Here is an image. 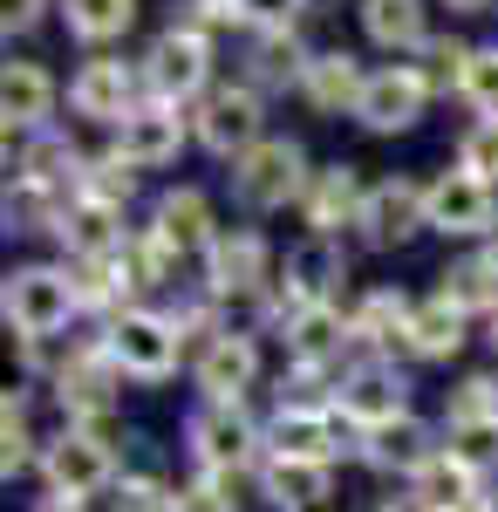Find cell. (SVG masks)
Here are the masks:
<instances>
[{"label": "cell", "mask_w": 498, "mask_h": 512, "mask_svg": "<svg viewBox=\"0 0 498 512\" xmlns=\"http://www.w3.org/2000/svg\"><path fill=\"white\" fill-rule=\"evenodd\" d=\"M0 308H7V328L21 342H48V335L69 328V315H76L82 301H76V280L62 274V267H21V274H7Z\"/></svg>", "instance_id": "obj_1"}, {"label": "cell", "mask_w": 498, "mask_h": 512, "mask_svg": "<svg viewBox=\"0 0 498 512\" xmlns=\"http://www.w3.org/2000/svg\"><path fill=\"white\" fill-rule=\"evenodd\" d=\"M103 349L123 376H137V383H164L171 369H178V321L151 315V308H123L110 321V335H103Z\"/></svg>", "instance_id": "obj_2"}, {"label": "cell", "mask_w": 498, "mask_h": 512, "mask_svg": "<svg viewBox=\"0 0 498 512\" xmlns=\"http://www.w3.org/2000/svg\"><path fill=\"white\" fill-rule=\"evenodd\" d=\"M232 192H239V205H253V212H280L287 198H301L307 192L301 144H294V137H267V144H253L246 158L232 164Z\"/></svg>", "instance_id": "obj_3"}, {"label": "cell", "mask_w": 498, "mask_h": 512, "mask_svg": "<svg viewBox=\"0 0 498 512\" xmlns=\"http://www.w3.org/2000/svg\"><path fill=\"white\" fill-rule=\"evenodd\" d=\"M192 458L212 478H239L253 458H260V431L239 403H205L192 417Z\"/></svg>", "instance_id": "obj_4"}, {"label": "cell", "mask_w": 498, "mask_h": 512, "mask_svg": "<svg viewBox=\"0 0 498 512\" xmlns=\"http://www.w3.org/2000/svg\"><path fill=\"white\" fill-rule=\"evenodd\" d=\"M335 410L369 437V431H383V424H396V417H410V383H403L396 362H362V369H348V376H342Z\"/></svg>", "instance_id": "obj_5"}, {"label": "cell", "mask_w": 498, "mask_h": 512, "mask_svg": "<svg viewBox=\"0 0 498 512\" xmlns=\"http://www.w3.org/2000/svg\"><path fill=\"white\" fill-rule=\"evenodd\" d=\"M41 472H48V492L55 499H96V492H110L116 485V451L103 444V437L89 431H69L48 444V458H41Z\"/></svg>", "instance_id": "obj_6"}, {"label": "cell", "mask_w": 498, "mask_h": 512, "mask_svg": "<svg viewBox=\"0 0 498 512\" xmlns=\"http://www.w3.org/2000/svg\"><path fill=\"white\" fill-rule=\"evenodd\" d=\"M205 76H212V41L198 35V28H171V35L151 41V55H144V82L157 89V103H185V96H198L205 89Z\"/></svg>", "instance_id": "obj_7"}, {"label": "cell", "mask_w": 498, "mask_h": 512, "mask_svg": "<svg viewBox=\"0 0 498 512\" xmlns=\"http://www.w3.org/2000/svg\"><path fill=\"white\" fill-rule=\"evenodd\" d=\"M423 103H430V76L423 69H376L362 103H355V123L376 130V137H396V130H410L423 117Z\"/></svg>", "instance_id": "obj_8"}, {"label": "cell", "mask_w": 498, "mask_h": 512, "mask_svg": "<svg viewBox=\"0 0 498 512\" xmlns=\"http://www.w3.org/2000/svg\"><path fill=\"white\" fill-rule=\"evenodd\" d=\"M430 226L451 239H478V233H498V192L478 185L471 171H444L430 185Z\"/></svg>", "instance_id": "obj_9"}, {"label": "cell", "mask_w": 498, "mask_h": 512, "mask_svg": "<svg viewBox=\"0 0 498 512\" xmlns=\"http://www.w3.org/2000/svg\"><path fill=\"white\" fill-rule=\"evenodd\" d=\"M423 226H430V185H417V178H383V185H369L362 233L376 239V246H403V239H417Z\"/></svg>", "instance_id": "obj_10"}, {"label": "cell", "mask_w": 498, "mask_h": 512, "mask_svg": "<svg viewBox=\"0 0 498 512\" xmlns=\"http://www.w3.org/2000/svg\"><path fill=\"white\" fill-rule=\"evenodd\" d=\"M198 144L212 151V158H246L253 144H267L260 137V89H219L205 110H198Z\"/></svg>", "instance_id": "obj_11"}, {"label": "cell", "mask_w": 498, "mask_h": 512, "mask_svg": "<svg viewBox=\"0 0 498 512\" xmlns=\"http://www.w3.org/2000/svg\"><path fill=\"white\" fill-rule=\"evenodd\" d=\"M178 151H185V117L171 103H144V110H130V117L116 123V158L130 164V171H157Z\"/></svg>", "instance_id": "obj_12"}, {"label": "cell", "mask_w": 498, "mask_h": 512, "mask_svg": "<svg viewBox=\"0 0 498 512\" xmlns=\"http://www.w3.org/2000/svg\"><path fill=\"white\" fill-rule=\"evenodd\" d=\"M151 239L164 246V260H192V253H212V246H219V233H212V205H205V192L178 185V192L157 198Z\"/></svg>", "instance_id": "obj_13"}, {"label": "cell", "mask_w": 498, "mask_h": 512, "mask_svg": "<svg viewBox=\"0 0 498 512\" xmlns=\"http://www.w3.org/2000/svg\"><path fill=\"white\" fill-rule=\"evenodd\" d=\"M348 274L342 246L321 233H307L294 253H287V267H280V294H287V315L294 308H321V301H335V280Z\"/></svg>", "instance_id": "obj_14"}, {"label": "cell", "mask_w": 498, "mask_h": 512, "mask_svg": "<svg viewBox=\"0 0 498 512\" xmlns=\"http://www.w3.org/2000/svg\"><path fill=\"white\" fill-rule=\"evenodd\" d=\"M55 383H62V403H69V417H76V431H82V424H103L110 417L116 390H123V369L110 362V349H82V355L62 362Z\"/></svg>", "instance_id": "obj_15"}, {"label": "cell", "mask_w": 498, "mask_h": 512, "mask_svg": "<svg viewBox=\"0 0 498 512\" xmlns=\"http://www.w3.org/2000/svg\"><path fill=\"white\" fill-rule=\"evenodd\" d=\"M362 205H369V192H362V178L348 171V164H328V171H314L301 192V212H307V233L335 239L342 226H362Z\"/></svg>", "instance_id": "obj_16"}, {"label": "cell", "mask_w": 498, "mask_h": 512, "mask_svg": "<svg viewBox=\"0 0 498 512\" xmlns=\"http://www.w3.org/2000/svg\"><path fill=\"white\" fill-rule=\"evenodd\" d=\"M69 103H76V117H96V123H123L130 110H144V103H137V76H130L123 62H110V55H96V62L76 69Z\"/></svg>", "instance_id": "obj_17"}, {"label": "cell", "mask_w": 498, "mask_h": 512, "mask_svg": "<svg viewBox=\"0 0 498 512\" xmlns=\"http://www.w3.org/2000/svg\"><path fill=\"white\" fill-rule=\"evenodd\" d=\"M192 376H198V390H205V403H239V396L253 390V376H260V355H253L246 335L219 328V335L205 342V355H198Z\"/></svg>", "instance_id": "obj_18"}, {"label": "cell", "mask_w": 498, "mask_h": 512, "mask_svg": "<svg viewBox=\"0 0 498 512\" xmlns=\"http://www.w3.org/2000/svg\"><path fill=\"white\" fill-rule=\"evenodd\" d=\"M267 451L273 458H301V465H335V451H342L335 410H294V403H280V417H273V431H267Z\"/></svg>", "instance_id": "obj_19"}, {"label": "cell", "mask_w": 498, "mask_h": 512, "mask_svg": "<svg viewBox=\"0 0 498 512\" xmlns=\"http://www.w3.org/2000/svg\"><path fill=\"white\" fill-rule=\"evenodd\" d=\"M205 280H212L219 301L260 294V287H267V239L260 233H219V246L205 253Z\"/></svg>", "instance_id": "obj_20"}, {"label": "cell", "mask_w": 498, "mask_h": 512, "mask_svg": "<svg viewBox=\"0 0 498 512\" xmlns=\"http://www.w3.org/2000/svg\"><path fill=\"white\" fill-rule=\"evenodd\" d=\"M362 89H369V76H362V62L348 55V48H328V55H314L301 76V96L321 110V117H335V110H348L355 117V103H362Z\"/></svg>", "instance_id": "obj_21"}, {"label": "cell", "mask_w": 498, "mask_h": 512, "mask_svg": "<svg viewBox=\"0 0 498 512\" xmlns=\"http://www.w3.org/2000/svg\"><path fill=\"white\" fill-rule=\"evenodd\" d=\"M410 499H417L423 512H464L478 499V465L458 458V451H437V458L410 478Z\"/></svg>", "instance_id": "obj_22"}, {"label": "cell", "mask_w": 498, "mask_h": 512, "mask_svg": "<svg viewBox=\"0 0 498 512\" xmlns=\"http://www.w3.org/2000/svg\"><path fill=\"white\" fill-rule=\"evenodd\" d=\"M267 499L287 512H328L335 499V465H301V458H267Z\"/></svg>", "instance_id": "obj_23"}, {"label": "cell", "mask_w": 498, "mask_h": 512, "mask_svg": "<svg viewBox=\"0 0 498 512\" xmlns=\"http://www.w3.org/2000/svg\"><path fill=\"white\" fill-rule=\"evenodd\" d=\"M55 110V82L41 62H7V76H0V117H7V137L14 130H41Z\"/></svg>", "instance_id": "obj_24"}, {"label": "cell", "mask_w": 498, "mask_h": 512, "mask_svg": "<svg viewBox=\"0 0 498 512\" xmlns=\"http://www.w3.org/2000/svg\"><path fill=\"white\" fill-rule=\"evenodd\" d=\"M348 335H355V328H348V315L335 308V301H321V308H294V315H287V355H294L301 369H321Z\"/></svg>", "instance_id": "obj_25"}, {"label": "cell", "mask_w": 498, "mask_h": 512, "mask_svg": "<svg viewBox=\"0 0 498 512\" xmlns=\"http://www.w3.org/2000/svg\"><path fill=\"white\" fill-rule=\"evenodd\" d=\"M362 458H369L376 472H403V478H417L423 465L437 458V444H430V431H423L417 417H396V424H383V431H369Z\"/></svg>", "instance_id": "obj_26"}, {"label": "cell", "mask_w": 498, "mask_h": 512, "mask_svg": "<svg viewBox=\"0 0 498 512\" xmlns=\"http://www.w3.org/2000/svg\"><path fill=\"white\" fill-rule=\"evenodd\" d=\"M62 239L76 246L82 260H103V253H116V246H123V239H116V205L76 192V198H69V212H62Z\"/></svg>", "instance_id": "obj_27"}, {"label": "cell", "mask_w": 498, "mask_h": 512, "mask_svg": "<svg viewBox=\"0 0 498 512\" xmlns=\"http://www.w3.org/2000/svg\"><path fill=\"white\" fill-rule=\"evenodd\" d=\"M444 301H451L458 315H471V308H492L498 315V246L471 253V260H458V267L444 274Z\"/></svg>", "instance_id": "obj_28"}, {"label": "cell", "mask_w": 498, "mask_h": 512, "mask_svg": "<svg viewBox=\"0 0 498 512\" xmlns=\"http://www.w3.org/2000/svg\"><path fill=\"white\" fill-rule=\"evenodd\" d=\"M362 35L376 48H423V0H362Z\"/></svg>", "instance_id": "obj_29"}, {"label": "cell", "mask_w": 498, "mask_h": 512, "mask_svg": "<svg viewBox=\"0 0 498 512\" xmlns=\"http://www.w3.org/2000/svg\"><path fill=\"white\" fill-rule=\"evenodd\" d=\"M410 301L396 294V287H376V294H362V308L348 315V328H355V342H410Z\"/></svg>", "instance_id": "obj_30"}, {"label": "cell", "mask_w": 498, "mask_h": 512, "mask_svg": "<svg viewBox=\"0 0 498 512\" xmlns=\"http://www.w3.org/2000/svg\"><path fill=\"white\" fill-rule=\"evenodd\" d=\"M410 349L430 355V362H444V355H458L464 349V315L437 294V301H423L417 315H410Z\"/></svg>", "instance_id": "obj_31"}, {"label": "cell", "mask_w": 498, "mask_h": 512, "mask_svg": "<svg viewBox=\"0 0 498 512\" xmlns=\"http://www.w3.org/2000/svg\"><path fill=\"white\" fill-rule=\"evenodd\" d=\"M451 437H498V383L492 376H471L451 390Z\"/></svg>", "instance_id": "obj_32"}, {"label": "cell", "mask_w": 498, "mask_h": 512, "mask_svg": "<svg viewBox=\"0 0 498 512\" xmlns=\"http://www.w3.org/2000/svg\"><path fill=\"white\" fill-rule=\"evenodd\" d=\"M62 14H69L76 41H116L137 21V0H62Z\"/></svg>", "instance_id": "obj_33"}, {"label": "cell", "mask_w": 498, "mask_h": 512, "mask_svg": "<svg viewBox=\"0 0 498 512\" xmlns=\"http://www.w3.org/2000/svg\"><path fill=\"white\" fill-rule=\"evenodd\" d=\"M14 171H21V185H62V178L76 171V151H69L62 137H35V144L21 151Z\"/></svg>", "instance_id": "obj_34"}, {"label": "cell", "mask_w": 498, "mask_h": 512, "mask_svg": "<svg viewBox=\"0 0 498 512\" xmlns=\"http://www.w3.org/2000/svg\"><path fill=\"white\" fill-rule=\"evenodd\" d=\"M307 62H314V55H301L287 28H280V35H267L260 48H253V76H260V82H301V76H307Z\"/></svg>", "instance_id": "obj_35"}, {"label": "cell", "mask_w": 498, "mask_h": 512, "mask_svg": "<svg viewBox=\"0 0 498 512\" xmlns=\"http://www.w3.org/2000/svg\"><path fill=\"white\" fill-rule=\"evenodd\" d=\"M458 96L471 103V110H485V117L498 123V48H471V62H464Z\"/></svg>", "instance_id": "obj_36"}, {"label": "cell", "mask_w": 498, "mask_h": 512, "mask_svg": "<svg viewBox=\"0 0 498 512\" xmlns=\"http://www.w3.org/2000/svg\"><path fill=\"white\" fill-rule=\"evenodd\" d=\"M458 171H471L478 185H492V192H498V123H492V117L464 130V144H458Z\"/></svg>", "instance_id": "obj_37"}, {"label": "cell", "mask_w": 498, "mask_h": 512, "mask_svg": "<svg viewBox=\"0 0 498 512\" xmlns=\"http://www.w3.org/2000/svg\"><path fill=\"white\" fill-rule=\"evenodd\" d=\"M28 410H21V396H7L0 403V478H14V472H28Z\"/></svg>", "instance_id": "obj_38"}, {"label": "cell", "mask_w": 498, "mask_h": 512, "mask_svg": "<svg viewBox=\"0 0 498 512\" xmlns=\"http://www.w3.org/2000/svg\"><path fill=\"white\" fill-rule=\"evenodd\" d=\"M116 512H178V492L164 478H123L116 485Z\"/></svg>", "instance_id": "obj_39"}, {"label": "cell", "mask_w": 498, "mask_h": 512, "mask_svg": "<svg viewBox=\"0 0 498 512\" xmlns=\"http://www.w3.org/2000/svg\"><path fill=\"white\" fill-rule=\"evenodd\" d=\"M130 185H137V171L116 158V151H110L103 164H96L89 178H82V192H89V198H103V205H123V198H130Z\"/></svg>", "instance_id": "obj_40"}, {"label": "cell", "mask_w": 498, "mask_h": 512, "mask_svg": "<svg viewBox=\"0 0 498 512\" xmlns=\"http://www.w3.org/2000/svg\"><path fill=\"white\" fill-rule=\"evenodd\" d=\"M232 485H239V478H198V485H185V492H178V512H232Z\"/></svg>", "instance_id": "obj_41"}, {"label": "cell", "mask_w": 498, "mask_h": 512, "mask_svg": "<svg viewBox=\"0 0 498 512\" xmlns=\"http://www.w3.org/2000/svg\"><path fill=\"white\" fill-rule=\"evenodd\" d=\"M232 21H246L239 0H185V21L178 28H198L205 35V28H232Z\"/></svg>", "instance_id": "obj_42"}, {"label": "cell", "mask_w": 498, "mask_h": 512, "mask_svg": "<svg viewBox=\"0 0 498 512\" xmlns=\"http://www.w3.org/2000/svg\"><path fill=\"white\" fill-rule=\"evenodd\" d=\"M239 14L253 21V28H267V35H280L294 14H301V0H239Z\"/></svg>", "instance_id": "obj_43"}, {"label": "cell", "mask_w": 498, "mask_h": 512, "mask_svg": "<svg viewBox=\"0 0 498 512\" xmlns=\"http://www.w3.org/2000/svg\"><path fill=\"white\" fill-rule=\"evenodd\" d=\"M0 21H7V35H14V28H35L41 0H0Z\"/></svg>", "instance_id": "obj_44"}, {"label": "cell", "mask_w": 498, "mask_h": 512, "mask_svg": "<svg viewBox=\"0 0 498 512\" xmlns=\"http://www.w3.org/2000/svg\"><path fill=\"white\" fill-rule=\"evenodd\" d=\"M444 7H458V14H485L492 0H444Z\"/></svg>", "instance_id": "obj_45"}, {"label": "cell", "mask_w": 498, "mask_h": 512, "mask_svg": "<svg viewBox=\"0 0 498 512\" xmlns=\"http://www.w3.org/2000/svg\"><path fill=\"white\" fill-rule=\"evenodd\" d=\"M376 512H423V506H417V499H383Z\"/></svg>", "instance_id": "obj_46"}, {"label": "cell", "mask_w": 498, "mask_h": 512, "mask_svg": "<svg viewBox=\"0 0 498 512\" xmlns=\"http://www.w3.org/2000/svg\"><path fill=\"white\" fill-rule=\"evenodd\" d=\"M35 512H82L76 499H48V506H35Z\"/></svg>", "instance_id": "obj_47"}, {"label": "cell", "mask_w": 498, "mask_h": 512, "mask_svg": "<svg viewBox=\"0 0 498 512\" xmlns=\"http://www.w3.org/2000/svg\"><path fill=\"white\" fill-rule=\"evenodd\" d=\"M492 342H498V315H492Z\"/></svg>", "instance_id": "obj_48"}]
</instances>
